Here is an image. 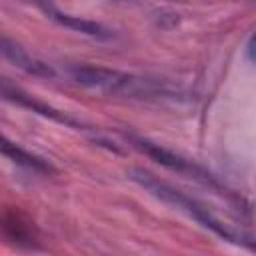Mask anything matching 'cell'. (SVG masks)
<instances>
[{"instance_id": "8992f818", "label": "cell", "mask_w": 256, "mask_h": 256, "mask_svg": "<svg viewBox=\"0 0 256 256\" xmlns=\"http://www.w3.org/2000/svg\"><path fill=\"white\" fill-rule=\"evenodd\" d=\"M4 58L14 64L16 68H20L22 72L26 74H32V76H38V78H54V70L52 66H48L46 62L34 58L32 54H28L18 42H14L12 38H8L6 34L2 36V46H0Z\"/></svg>"}, {"instance_id": "3957f363", "label": "cell", "mask_w": 256, "mask_h": 256, "mask_svg": "<svg viewBox=\"0 0 256 256\" xmlns=\"http://www.w3.org/2000/svg\"><path fill=\"white\" fill-rule=\"evenodd\" d=\"M124 136L138 152H142L144 156L152 158L160 166H164V168H168L172 172H178V174H182L186 178H192V180H196V182H200L204 186L220 190L222 194L226 192V188L218 182V178L214 174H210L206 168H202L200 164H196L194 160H188L186 156H182V154H178V152H174L170 148H164V146H160V144H156V142H152L148 138H142V136H136V134H124Z\"/></svg>"}, {"instance_id": "6da1fadb", "label": "cell", "mask_w": 256, "mask_h": 256, "mask_svg": "<svg viewBox=\"0 0 256 256\" xmlns=\"http://www.w3.org/2000/svg\"><path fill=\"white\" fill-rule=\"evenodd\" d=\"M128 178L134 180L136 184H140L142 188H146L152 196L160 198L162 202H166V204H170V206L182 210L184 214H188L190 218H194L198 224H202L204 228H208L210 232H214L216 236H220L222 240L232 242V244H238V246H246V248H250V250H256V240H250L248 236H244V234L232 230V228L226 226L222 220H218L204 204H200L198 200L186 196L184 192L176 190L174 186H170V184L158 180L154 174H150V172H146V170H142V168H132V170H128Z\"/></svg>"}, {"instance_id": "277c9868", "label": "cell", "mask_w": 256, "mask_h": 256, "mask_svg": "<svg viewBox=\"0 0 256 256\" xmlns=\"http://www.w3.org/2000/svg\"><path fill=\"white\" fill-rule=\"evenodd\" d=\"M30 2L36 4L50 20H54L56 24H60V26H64V28H68V30H74V32H78V34H84V36H90V38H96V40H110V38H112V32H110L106 26H102L100 22L66 14V12L58 10L52 0H30Z\"/></svg>"}, {"instance_id": "9c48e42d", "label": "cell", "mask_w": 256, "mask_h": 256, "mask_svg": "<svg viewBox=\"0 0 256 256\" xmlns=\"http://www.w3.org/2000/svg\"><path fill=\"white\" fill-rule=\"evenodd\" d=\"M246 56H248L250 62L256 64V30L252 32V36H250V40L246 44Z\"/></svg>"}, {"instance_id": "ba28073f", "label": "cell", "mask_w": 256, "mask_h": 256, "mask_svg": "<svg viewBox=\"0 0 256 256\" xmlns=\"http://www.w3.org/2000/svg\"><path fill=\"white\" fill-rule=\"evenodd\" d=\"M4 232H6V236L12 238L16 244H28V246L34 244V238H32V234H30V228H28L26 224H22L16 214H12V216L8 214V216L4 218Z\"/></svg>"}, {"instance_id": "7a4b0ae2", "label": "cell", "mask_w": 256, "mask_h": 256, "mask_svg": "<svg viewBox=\"0 0 256 256\" xmlns=\"http://www.w3.org/2000/svg\"><path fill=\"white\" fill-rule=\"evenodd\" d=\"M72 80L80 86L90 90H98L112 96H126V98H160L170 94L168 88L156 80L142 78L136 74L120 72L114 68L92 66V64H74L68 68Z\"/></svg>"}, {"instance_id": "52a82bcc", "label": "cell", "mask_w": 256, "mask_h": 256, "mask_svg": "<svg viewBox=\"0 0 256 256\" xmlns=\"http://www.w3.org/2000/svg\"><path fill=\"white\" fill-rule=\"evenodd\" d=\"M0 148H2V154H4L8 160H12L16 166H20V168H24V170H28V172H32V174L48 176V174L54 172V166H52L48 160H44L42 156H36V154H32V152H28V150H24L22 146L10 142L6 136H2Z\"/></svg>"}, {"instance_id": "5b68a950", "label": "cell", "mask_w": 256, "mask_h": 256, "mask_svg": "<svg viewBox=\"0 0 256 256\" xmlns=\"http://www.w3.org/2000/svg\"><path fill=\"white\" fill-rule=\"evenodd\" d=\"M2 94H4L6 100H10V102H14V104H18V106H22V108H28V110H32V112H36V114H40V116H44V118H50V120H54V122H58V124L76 128V130H88V128L82 126V122H78V120L70 118L68 114H64V112H60V110L48 106L46 102H40V100L34 98L32 94L20 90L18 86H12L8 80L2 82Z\"/></svg>"}]
</instances>
